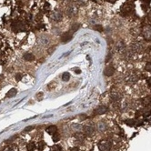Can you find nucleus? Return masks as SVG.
I'll list each match as a JSON object with an SVG mask.
<instances>
[{
	"label": "nucleus",
	"mask_w": 151,
	"mask_h": 151,
	"mask_svg": "<svg viewBox=\"0 0 151 151\" xmlns=\"http://www.w3.org/2000/svg\"><path fill=\"white\" fill-rule=\"evenodd\" d=\"M53 18L55 19V20H56V21H58V20H60V19L62 18V14L60 13L59 11H56L55 13L53 14Z\"/></svg>",
	"instance_id": "13"
},
{
	"label": "nucleus",
	"mask_w": 151,
	"mask_h": 151,
	"mask_svg": "<svg viewBox=\"0 0 151 151\" xmlns=\"http://www.w3.org/2000/svg\"><path fill=\"white\" fill-rule=\"evenodd\" d=\"M126 124L128 127H133L136 125V121L134 119H128V120H126Z\"/></svg>",
	"instance_id": "16"
},
{
	"label": "nucleus",
	"mask_w": 151,
	"mask_h": 151,
	"mask_svg": "<svg viewBox=\"0 0 151 151\" xmlns=\"http://www.w3.org/2000/svg\"><path fill=\"white\" fill-rule=\"evenodd\" d=\"M78 28H79V25L78 24H74V26L72 27V30L73 31H77Z\"/></svg>",
	"instance_id": "22"
},
{
	"label": "nucleus",
	"mask_w": 151,
	"mask_h": 151,
	"mask_svg": "<svg viewBox=\"0 0 151 151\" xmlns=\"http://www.w3.org/2000/svg\"><path fill=\"white\" fill-rule=\"evenodd\" d=\"M35 128V126H29V127H28V128H26L25 129H24V132H28V131H31V130H33Z\"/></svg>",
	"instance_id": "20"
},
{
	"label": "nucleus",
	"mask_w": 151,
	"mask_h": 151,
	"mask_svg": "<svg viewBox=\"0 0 151 151\" xmlns=\"http://www.w3.org/2000/svg\"><path fill=\"white\" fill-rule=\"evenodd\" d=\"M94 131H95V128L91 127V126H86L84 128V132L87 135H91V134L94 133Z\"/></svg>",
	"instance_id": "8"
},
{
	"label": "nucleus",
	"mask_w": 151,
	"mask_h": 151,
	"mask_svg": "<svg viewBox=\"0 0 151 151\" xmlns=\"http://www.w3.org/2000/svg\"><path fill=\"white\" fill-rule=\"evenodd\" d=\"M146 83H147V85H148L149 87H151V77L146 79Z\"/></svg>",
	"instance_id": "24"
},
{
	"label": "nucleus",
	"mask_w": 151,
	"mask_h": 151,
	"mask_svg": "<svg viewBox=\"0 0 151 151\" xmlns=\"http://www.w3.org/2000/svg\"><path fill=\"white\" fill-rule=\"evenodd\" d=\"M46 146V144H45V142L44 141H39V144H38V146H37V149L38 150H43L44 149V147Z\"/></svg>",
	"instance_id": "17"
},
{
	"label": "nucleus",
	"mask_w": 151,
	"mask_h": 151,
	"mask_svg": "<svg viewBox=\"0 0 151 151\" xmlns=\"http://www.w3.org/2000/svg\"><path fill=\"white\" fill-rule=\"evenodd\" d=\"M95 29H96V30H99V31H102V30H103V28H102V27H101L100 25H99V26H97V27H96Z\"/></svg>",
	"instance_id": "25"
},
{
	"label": "nucleus",
	"mask_w": 151,
	"mask_h": 151,
	"mask_svg": "<svg viewBox=\"0 0 151 151\" xmlns=\"http://www.w3.org/2000/svg\"><path fill=\"white\" fill-rule=\"evenodd\" d=\"M145 69L148 72H151V62H147L145 66Z\"/></svg>",
	"instance_id": "18"
},
{
	"label": "nucleus",
	"mask_w": 151,
	"mask_h": 151,
	"mask_svg": "<svg viewBox=\"0 0 151 151\" xmlns=\"http://www.w3.org/2000/svg\"><path fill=\"white\" fill-rule=\"evenodd\" d=\"M143 3H146V4H148L150 2V0H141Z\"/></svg>",
	"instance_id": "28"
},
{
	"label": "nucleus",
	"mask_w": 151,
	"mask_h": 151,
	"mask_svg": "<svg viewBox=\"0 0 151 151\" xmlns=\"http://www.w3.org/2000/svg\"><path fill=\"white\" fill-rule=\"evenodd\" d=\"M111 148V143L106 140H103L99 143V149L101 151H109Z\"/></svg>",
	"instance_id": "2"
},
{
	"label": "nucleus",
	"mask_w": 151,
	"mask_h": 151,
	"mask_svg": "<svg viewBox=\"0 0 151 151\" xmlns=\"http://www.w3.org/2000/svg\"><path fill=\"white\" fill-rule=\"evenodd\" d=\"M142 35L144 38L147 41H151V26L146 25L142 28Z\"/></svg>",
	"instance_id": "1"
},
{
	"label": "nucleus",
	"mask_w": 151,
	"mask_h": 151,
	"mask_svg": "<svg viewBox=\"0 0 151 151\" xmlns=\"http://www.w3.org/2000/svg\"><path fill=\"white\" fill-rule=\"evenodd\" d=\"M108 1H109V2H112V3H113V2H115V1H117V0H108Z\"/></svg>",
	"instance_id": "30"
},
{
	"label": "nucleus",
	"mask_w": 151,
	"mask_h": 151,
	"mask_svg": "<svg viewBox=\"0 0 151 151\" xmlns=\"http://www.w3.org/2000/svg\"><path fill=\"white\" fill-rule=\"evenodd\" d=\"M61 78H62V80H63L64 82H67L69 79H70V74H69L68 72H65V73L62 74Z\"/></svg>",
	"instance_id": "12"
},
{
	"label": "nucleus",
	"mask_w": 151,
	"mask_h": 151,
	"mask_svg": "<svg viewBox=\"0 0 151 151\" xmlns=\"http://www.w3.org/2000/svg\"><path fill=\"white\" fill-rule=\"evenodd\" d=\"M23 57H24V59L26 60V61H28V62L33 61V60L35 59V56H34V55L31 54V53H27V54H25Z\"/></svg>",
	"instance_id": "10"
},
{
	"label": "nucleus",
	"mask_w": 151,
	"mask_h": 151,
	"mask_svg": "<svg viewBox=\"0 0 151 151\" xmlns=\"http://www.w3.org/2000/svg\"><path fill=\"white\" fill-rule=\"evenodd\" d=\"M114 73H115V68L113 67H111V66L106 67L105 68V70H104V75L106 76V77H111V76L114 75Z\"/></svg>",
	"instance_id": "5"
},
{
	"label": "nucleus",
	"mask_w": 151,
	"mask_h": 151,
	"mask_svg": "<svg viewBox=\"0 0 151 151\" xmlns=\"http://www.w3.org/2000/svg\"><path fill=\"white\" fill-rule=\"evenodd\" d=\"M52 139H53V141L56 142H56H58L59 141V139H60V135L57 132L55 133V134L53 135V137H52Z\"/></svg>",
	"instance_id": "15"
},
{
	"label": "nucleus",
	"mask_w": 151,
	"mask_h": 151,
	"mask_svg": "<svg viewBox=\"0 0 151 151\" xmlns=\"http://www.w3.org/2000/svg\"><path fill=\"white\" fill-rule=\"evenodd\" d=\"M22 74H20V73H17V75H16V80L17 81H20L21 79H22Z\"/></svg>",
	"instance_id": "21"
},
{
	"label": "nucleus",
	"mask_w": 151,
	"mask_h": 151,
	"mask_svg": "<svg viewBox=\"0 0 151 151\" xmlns=\"http://www.w3.org/2000/svg\"><path fill=\"white\" fill-rule=\"evenodd\" d=\"M17 94V90L16 89V88H12V89H10L9 91L6 93V97H14Z\"/></svg>",
	"instance_id": "9"
},
{
	"label": "nucleus",
	"mask_w": 151,
	"mask_h": 151,
	"mask_svg": "<svg viewBox=\"0 0 151 151\" xmlns=\"http://www.w3.org/2000/svg\"><path fill=\"white\" fill-rule=\"evenodd\" d=\"M86 117H86V115H81V116H80V118H81V120H85Z\"/></svg>",
	"instance_id": "27"
},
{
	"label": "nucleus",
	"mask_w": 151,
	"mask_h": 151,
	"mask_svg": "<svg viewBox=\"0 0 151 151\" xmlns=\"http://www.w3.org/2000/svg\"><path fill=\"white\" fill-rule=\"evenodd\" d=\"M73 37V34L72 32H65L64 34H62V36L60 37V40L63 43H67V42L70 41Z\"/></svg>",
	"instance_id": "3"
},
{
	"label": "nucleus",
	"mask_w": 151,
	"mask_h": 151,
	"mask_svg": "<svg viewBox=\"0 0 151 151\" xmlns=\"http://www.w3.org/2000/svg\"><path fill=\"white\" fill-rule=\"evenodd\" d=\"M147 20L151 23V11L148 13V15H147Z\"/></svg>",
	"instance_id": "26"
},
{
	"label": "nucleus",
	"mask_w": 151,
	"mask_h": 151,
	"mask_svg": "<svg viewBox=\"0 0 151 151\" xmlns=\"http://www.w3.org/2000/svg\"><path fill=\"white\" fill-rule=\"evenodd\" d=\"M95 111H96V113L97 115H103V114H105V113H106V111H107V107H106V106H103V105L98 106L96 108Z\"/></svg>",
	"instance_id": "6"
},
{
	"label": "nucleus",
	"mask_w": 151,
	"mask_h": 151,
	"mask_svg": "<svg viewBox=\"0 0 151 151\" xmlns=\"http://www.w3.org/2000/svg\"><path fill=\"white\" fill-rule=\"evenodd\" d=\"M46 132L50 135H54L55 133L57 132V128L56 126H49L48 128H46Z\"/></svg>",
	"instance_id": "7"
},
{
	"label": "nucleus",
	"mask_w": 151,
	"mask_h": 151,
	"mask_svg": "<svg viewBox=\"0 0 151 151\" xmlns=\"http://www.w3.org/2000/svg\"><path fill=\"white\" fill-rule=\"evenodd\" d=\"M133 9H134V6H133L132 4H130V3H126V4H124V5L121 6V11L127 13V14L130 13Z\"/></svg>",
	"instance_id": "4"
},
{
	"label": "nucleus",
	"mask_w": 151,
	"mask_h": 151,
	"mask_svg": "<svg viewBox=\"0 0 151 151\" xmlns=\"http://www.w3.org/2000/svg\"><path fill=\"white\" fill-rule=\"evenodd\" d=\"M70 151H79V150H78V147H73V148H71V150Z\"/></svg>",
	"instance_id": "29"
},
{
	"label": "nucleus",
	"mask_w": 151,
	"mask_h": 151,
	"mask_svg": "<svg viewBox=\"0 0 151 151\" xmlns=\"http://www.w3.org/2000/svg\"><path fill=\"white\" fill-rule=\"evenodd\" d=\"M74 71H75V73H76V74H80V73H81V70L78 68V67H76V68L74 69Z\"/></svg>",
	"instance_id": "23"
},
{
	"label": "nucleus",
	"mask_w": 151,
	"mask_h": 151,
	"mask_svg": "<svg viewBox=\"0 0 151 151\" xmlns=\"http://www.w3.org/2000/svg\"><path fill=\"white\" fill-rule=\"evenodd\" d=\"M27 148H28V151H34L35 150V148H36V145H35V143L29 142L28 145H27Z\"/></svg>",
	"instance_id": "14"
},
{
	"label": "nucleus",
	"mask_w": 151,
	"mask_h": 151,
	"mask_svg": "<svg viewBox=\"0 0 151 151\" xmlns=\"http://www.w3.org/2000/svg\"><path fill=\"white\" fill-rule=\"evenodd\" d=\"M52 148L54 151H61V149H62L61 146H59V145H55V146H53Z\"/></svg>",
	"instance_id": "19"
},
{
	"label": "nucleus",
	"mask_w": 151,
	"mask_h": 151,
	"mask_svg": "<svg viewBox=\"0 0 151 151\" xmlns=\"http://www.w3.org/2000/svg\"><path fill=\"white\" fill-rule=\"evenodd\" d=\"M121 99V95H119L118 93H113L111 95V100L112 101H118Z\"/></svg>",
	"instance_id": "11"
}]
</instances>
